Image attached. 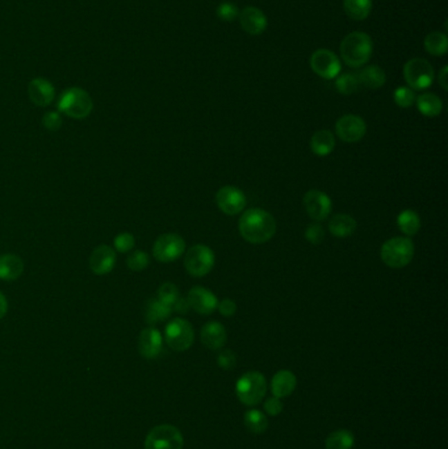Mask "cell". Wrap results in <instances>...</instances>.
<instances>
[{"instance_id": "obj_1", "label": "cell", "mask_w": 448, "mask_h": 449, "mask_svg": "<svg viewBox=\"0 0 448 449\" xmlns=\"http://www.w3.org/2000/svg\"><path fill=\"white\" fill-rule=\"evenodd\" d=\"M242 238L252 245L268 242L277 233V221L271 213L261 208H251L245 211L238 224Z\"/></svg>"}, {"instance_id": "obj_2", "label": "cell", "mask_w": 448, "mask_h": 449, "mask_svg": "<svg viewBox=\"0 0 448 449\" xmlns=\"http://www.w3.org/2000/svg\"><path fill=\"white\" fill-rule=\"evenodd\" d=\"M373 42L367 33L353 32L347 35L341 42V57L343 62L348 67H357L366 65L372 55Z\"/></svg>"}, {"instance_id": "obj_3", "label": "cell", "mask_w": 448, "mask_h": 449, "mask_svg": "<svg viewBox=\"0 0 448 449\" xmlns=\"http://www.w3.org/2000/svg\"><path fill=\"white\" fill-rule=\"evenodd\" d=\"M57 108L67 117L83 120L88 117L93 112V99L87 91L80 87H71L61 95Z\"/></svg>"}, {"instance_id": "obj_4", "label": "cell", "mask_w": 448, "mask_h": 449, "mask_svg": "<svg viewBox=\"0 0 448 449\" xmlns=\"http://www.w3.org/2000/svg\"><path fill=\"white\" fill-rule=\"evenodd\" d=\"M416 247L411 239L408 237H395L389 239L382 245L380 256L382 263L389 268L400 269L410 265L414 258Z\"/></svg>"}, {"instance_id": "obj_5", "label": "cell", "mask_w": 448, "mask_h": 449, "mask_svg": "<svg viewBox=\"0 0 448 449\" xmlns=\"http://www.w3.org/2000/svg\"><path fill=\"white\" fill-rule=\"evenodd\" d=\"M267 393V380L261 372H248L236 383L238 399L246 406H256Z\"/></svg>"}, {"instance_id": "obj_6", "label": "cell", "mask_w": 448, "mask_h": 449, "mask_svg": "<svg viewBox=\"0 0 448 449\" xmlns=\"http://www.w3.org/2000/svg\"><path fill=\"white\" fill-rule=\"evenodd\" d=\"M214 263V252L205 245H195L185 254V269L194 278H203L208 275L213 269Z\"/></svg>"}, {"instance_id": "obj_7", "label": "cell", "mask_w": 448, "mask_h": 449, "mask_svg": "<svg viewBox=\"0 0 448 449\" xmlns=\"http://www.w3.org/2000/svg\"><path fill=\"white\" fill-rule=\"evenodd\" d=\"M165 341L176 352H185L191 348L195 341L192 325L183 318H175L167 323L165 330Z\"/></svg>"}, {"instance_id": "obj_8", "label": "cell", "mask_w": 448, "mask_h": 449, "mask_svg": "<svg viewBox=\"0 0 448 449\" xmlns=\"http://www.w3.org/2000/svg\"><path fill=\"white\" fill-rule=\"evenodd\" d=\"M185 439L182 432L171 424L154 427L145 440V449H183Z\"/></svg>"}, {"instance_id": "obj_9", "label": "cell", "mask_w": 448, "mask_h": 449, "mask_svg": "<svg viewBox=\"0 0 448 449\" xmlns=\"http://www.w3.org/2000/svg\"><path fill=\"white\" fill-rule=\"evenodd\" d=\"M434 68L423 58H413L404 66V78L413 91H423L434 82Z\"/></svg>"}, {"instance_id": "obj_10", "label": "cell", "mask_w": 448, "mask_h": 449, "mask_svg": "<svg viewBox=\"0 0 448 449\" xmlns=\"http://www.w3.org/2000/svg\"><path fill=\"white\" fill-rule=\"evenodd\" d=\"M185 251V239L174 233L160 236L153 246L154 258L162 263H171L178 260Z\"/></svg>"}, {"instance_id": "obj_11", "label": "cell", "mask_w": 448, "mask_h": 449, "mask_svg": "<svg viewBox=\"0 0 448 449\" xmlns=\"http://www.w3.org/2000/svg\"><path fill=\"white\" fill-rule=\"evenodd\" d=\"M310 67L318 77L324 79H334L341 73L339 58L328 49H318L310 57Z\"/></svg>"}, {"instance_id": "obj_12", "label": "cell", "mask_w": 448, "mask_h": 449, "mask_svg": "<svg viewBox=\"0 0 448 449\" xmlns=\"http://www.w3.org/2000/svg\"><path fill=\"white\" fill-rule=\"evenodd\" d=\"M246 196L245 193L233 185L223 187L216 193V204L220 211L227 216H236L245 209L246 207Z\"/></svg>"}, {"instance_id": "obj_13", "label": "cell", "mask_w": 448, "mask_h": 449, "mask_svg": "<svg viewBox=\"0 0 448 449\" xmlns=\"http://www.w3.org/2000/svg\"><path fill=\"white\" fill-rule=\"evenodd\" d=\"M304 207L308 216L317 222L326 220L331 213V198L322 191L310 189L304 196Z\"/></svg>"}, {"instance_id": "obj_14", "label": "cell", "mask_w": 448, "mask_h": 449, "mask_svg": "<svg viewBox=\"0 0 448 449\" xmlns=\"http://www.w3.org/2000/svg\"><path fill=\"white\" fill-rule=\"evenodd\" d=\"M335 131L343 142H359L367 133V124L360 116L346 115L337 121Z\"/></svg>"}, {"instance_id": "obj_15", "label": "cell", "mask_w": 448, "mask_h": 449, "mask_svg": "<svg viewBox=\"0 0 448 449\" xmlns=\"http://www.w3.org/2000/svg\"><path fill=\"white\" fill-rule=\"evenodd\" d=\"M187 301L189 307L201 316H209L217 309V297L204 287H194L188 292Z\"/></svg>"}, {"instance_id": "obj_16", "label": "cell", "mask_w": 448, "mask_h": 449, "mask_svg": "<svg viewBox=\"0 0 448 449\" xmlns=\"http://www.w3.org/2000/svg\"><path fill=\"white\" fill-rule=\"evenodd\" d=\"M116 265V252L106 245L99 246L93 250L90 258V268L95 275L103 276L109 274Z\"/></svg>"}, {"instance_id": "obj_17", "label": "cell", "mask_w": 448, "mask_h": 449, "mask_svg": "<svg viewBox=\"0 0 448 449\" xmlns=\"http://www.w3.org/2000/svg\"><path fill=\"white\" fill-rule=\"evenodd\" d=\"M163 338L162 334L154 327H147L141 331L138 338V351L145 359H156L162 352Z\"/></svg>"}, {"instance_id": "obj_18", "label": "cell", "mask_w": 448, "mask_h": 449, "mask_svg": "<svg viewBox=\"0 0 448 449\" xmlns=\"http://www.w3.org/2000/svg\"><path fill=\"white\" fill-rule=\"evenodd\" d=\"M28 95L33 104L37 106H48L53 103L55 90L49 80L36 78L29 83Z\"/></svg>"}, {"instance_id": "obj_19", "label": "cell", "mask_w": 448, "mask_h": 449, "mask_svg": "<svg viewBox=\"0 0 448 449\" xmlns=\"http://www.w3.org/2000/svg\"><path fill=\"white\" fill-rule=\"evenodd\" d=\"M239 21L243 30L249 35L256 36L263 33L267 28L265 15L256 7H246L239 14Z\"/></svg>"}, {"instance_id": "obj_20", "label": "cell", "mask_w": 448, "mask_h": 449, "mask_svg": "<svg viewBox=\"0 0 448 449\" xmlns=\"http://www.w3.org/2000/svg\"><path fill=\"white\" fill-rule=\"evenodd\" d=\"M200 338L207 348L217 351L224 347L227 334L225 330L224 325H221L220 322H208L207 325L203 326Z\"/></svg>"}, {"instance_id": "obj_21", "label": "cell", "mask_w": 448, "mask_h": 449, "mask_svg": "<svg viewBox=\"0 0 448 449\" xmlns=\"http://www.w3.org/2000/svg\"><path fill=\"white\" fill-rule=\"evenodd\" d=\"M296 385H297V379L293 372L287 370H279L272 377L271 392L274 397L286 398L295 392Z\"/></svg>"}, {"instance_id": "obj_22", "label": "cell", "mask_w": 448, "mask_h": 449, "mask_svg": "<svg viewBox=\"0 0 448 449\" xmlns=\"http://www.w3.org/2000/svg\"><path fill=\"white\" fill-rule=\"evenodd\" d=\"M24 272V262L15 254H4L0 256V278L4 281L17 280Z\"/></svg>"}, {"instance_id": "obj_23", "label": "cell", "mask_w": 448, "mask_h": 449, "mask_svg": "<svg viewBox=\"0 0 448 449\" xmlns=\"http://www.w3.org/2000/svg\"><path fill=\"white\" fill-rule=\"evenodd\" d=\"M330 233L337 238H347L356 230V221L348 214H335L329 222Z\"/></svg>"}, {"instance_id": "obj_24", "label": "cell", "mask_w": 448, "mask_h": 449, "mask_svg": "<svg viewBox=\"0 0 448 449\" xmlns=\"http://www.w3.org/2000/svg\"><path fill=\"white\" fill-rule=\"evenodd\" d=\"M360 86L367 87L369 90H376L384 86L386 77L382 67L367 66L356 73Z\"/></svg>"}, {"instance_id": "obj_25", "label": "cell", "mask_w": 448, "mask_h": 449, "mask_svg": "<svg viewBox=\"0 0 448 449\" xmlns=\"http://www.w3.org/2000/svg\"><path fill=\"white\" fill-rule=\"evenodd\" d=\"M335 149V138L329 131H317L310 140V150L318 157H326Z\"/></svg>"}, {"instance_id": "obj_26", "label": "cell", "mask_w": 448, "mask_h": 449, "mask_svg": "<svg viewBox=\"0 0 448 449\" xmlns=\"http://www.w3.org/2000/svg\"><path fill=\"white\" fill-rule=\"evenodd\" d=\"M416 102H417L418 111L426 117H436L440 115L443 109V103L440 97L436 96L435 93H422L416 99Z\"/></svg>"}, {"instance_id": "obj_27", "label": "cell", "mask_w": 448, "mask_h": 449, "mask_svg": "<svg viewBox=\"0 0 448 449\" xmlns=\"http://www.w3.org/2000/svg\"><path fill=\"white\" fill-rule=\"evenodd\" d=\"M172 307L158 298L150 300L145 309V319L149 325H156L162 321H166L167 318L171 316Z\"/></svg>"}, {"instance_id": "obj_28", "label": "cell", "mask_w": 448, "mask_h": 449, "mask_svg": "<svg viewBox=\"0 0 448 449\" xmlns=\"http://www.w3.org/2000/svg\"><path fill=\"white\" fill-rule=\"evenodd\" d=\"M397 224L398 229L405 234V236H416L420 229H421V218L418 216L417 211H411V209H407L402 211L398 217H397Z\"/></svg>"}, {"instance_id": "obj_29", "label": "cell", "mask_w": 448, "mask_h": 449, "mask_svg": "<svg viewBox=\"0 0 448 449\" xmlns=\"http://www.w3.org/2000/svg\"><path fill=\"white\" fill-rule=\"evenodd\" d=\"M343 8L350 19L362 21L371 14L372 0H344Z\"/></svg>"}, {"instance_id": "obj_30", "label": "cell", "mask_w": 448, "mask_h": 449, "mask_svg": "<svg viewBox=\"0 0 448 449\" xmlns=\"http://www.w3.org/2000/svg\"><path fill=\"white\" fill-rule=\"evenodd\" d=\"M424 49L431 55H445L447 53L448 39L447 36L442 32H431L424 39Z\"/></svg>"}, {"instance_id": "obj_31", "label": "cell", "mask_w": 448, "mask_h": 449, "mask_svg": "<svg viewBox=\"0 0 448 449\" xmlns=\"http://www.w3.org/2000/svg\"><path fill=\"white\" fill-rule=\"evenodd\" d=\"M245 426L252 434H263L268 427V419L262 411L251 409L245 412Z\"/></svg>"}, {"instance_id": "obj_32", "label": "cell", "mask_w": 448, "mask_h": 449, "mask_svg": "<svg viewBox=\"0 0 448 449\" xmlns=\"http://www.w3.org/2000/svg\"><path fill=\"white\" fill-rule=\"evenodd\" d=\"M355 444V437L347 430L331 432L326 439V449H351Z\"/></svg>"}, {"instance_id": "obj_33", "label": "cell", "mask_w": 448, "mask_h": 449, "mask_svg": "<svg viewBox=\"0 0 448 449\" xmlns=\"http://www.w3.org/2000/svg\"><path fill=\"white\" fill-rule=\"evenodd\" d=\"M335 87L338 90V93H342V95H351V93H355L356 91H359V88L362 87L359 80H357V77H356V73H344L342 75L338 77V79L335 82Z\"/></svg>"}, {"instance_id": "obj_34", "label": "cell", "mask_w": 448, "mask_h": 449, "mask_svg": "<svg viewBox=\"0 0 448 449\" xmlns=\"http://www.w3.org/2000/svg\"><path fill=\"white\" fill-rule=\"evenodd\" d=\"M395 103L401 108H410L416 103V93L410 87H398L393 93Z\"/></svg>"}, {"instance_id": "obj_35", "label": "cell", "mask_w": 448, "mask_h": 449, "mask_svg": "<svg viewBox=\"0 0 448 449\" xmlns=\"http://www.w3.org/2000/svg\"><path fill=\"white\" fill-rule=\"evenodd\" d=\"M179 291L178 287L172 283H165L160 285L158 289V300L165 303V304L171 306L175 304V301L179 298Z\"/></svg>"}, {"instance_id": "obj_36", "label": "cell", "mask_w": 448, "mask_h": 449, "mask_svg": "<svg viewBox=\"0 0 448 449\" xmlns=\"http://www.w3.org/2000/svg\"><path fill=\"white\" fill-rule=\"evenodd\" d=\"M150 263L149 260V255L144 251H134L132 255L127 259V265L129 269L140 272L144 271L147 268V265Z\"/></svg>"}, {"instance_id": "obj_37", "label": "cell", "mask_w": 448, "mask_h": 449, "mask_svg": "<svg viewBox=\"0 0 448 449\" xmlns=\"http://www.w3.org/2000/svg\"><path fill=\"white\" fill-rule=\"evenodd\" d=\"M134 245L136 239L131 233H121L113 240V246L119 252H129L133 250Z\"/></svg>"}, {"instance_id": "obj_38", "label": "cell", "mask_w": 448, "mask_h": 449, "mask_svg": "<svg viewBox=\"0 0 448 449\" xmlns=\"http://www.w3.org/2000/svg\"><path fill=\"white\" fill-rule=\"evenodd\" d=\"M305 238L312 243V245H319L324 238H325V230L321 224L316 222V224H309L308 229L305 230Z\"/></svg>"}, {"instance_id": "obj_39", "label": "cell", "mask_w": 448, "mask_h": 449, "mask_svg": "<svg viewBox=\"0 0 448 449\" xmlns=\"http://www.w3.org/2000/svg\"><path fill=\"white\" fill-rule=\"evenodd\" d=\"M217 16L223 21H234L238 16H239V12H238V8L234 4H232V3H223L217 8Z\"/></svg>"}, {"instance_id": "obj_40", "label": "cell", "mask_w": 448, "mask_h": 449, "mask_svg": "<svg viewBox=\"0 0 448 449\" xmlns=\"http://www.w3.org/2000/svg\"><path fill=\"white\" fill-rule=\"evenodd\" d=\"M42 125L49 131V132H57L62 126V117L58 112H48L42 117Z\"/></svg>"}, {"instance_id": "obj_41", "label": "cell", "mask_w": 448, "mask_h": 449, "mask_svg": "<svg viewBox=\"0 0 448 449\" xmlns=\"http://www.w3.org/2000/svg\"><path fill=\"white\" fill-rule=\"evenodd\" d=\"M236 355L230 351V350H225V351H221L218 354V357H217V363L218 365L223 368L224 370H230L234 368L236 365Z\"/></svg>"}, {"instance_id": "obj_42", "label": "cell", "mask_w": 448, "mask_h": 449, "mask_svg": "<svg viewBox=\"0 0 448 449\" xmlns=\"http://www.w3.org/2000/svg\"><path fill=\"white\" fill-rule=\"evenodd\" d=\"M283 402L280 401V398L277 397H271L264 402V410L267 414H270L271 417H277L281 411H283Z\"/></svg>"}, {"instance_id": "obj_43", "label": "cell", "mask_w": 448, "mask_h": 449, "mask_svg": "<svg viewBox=\"0 0 448 449\" xmlns=\"http://www.w3.org/2000/svg\"><path fill=\"white\" fill-rule=\"evenodd\" d=\"M217 309L224 317H232L237 312V304L230 298H225L221 303H218Z\"/></svg>"}, {"instance_id": "obj_44", "label": "cell", "mask_w": 448, "mask_h": 449, "mask_svg": "<svg viewBox=\"0 0 448 449\" xmlns=\"http://www.w3.org/2000/svg\"><path fill=\"white\" fill-rule=\"evenodd\" d=\"M188 309H189V304H188L187 298H182V297H179L175 301V304L172 305V310H175L178 313H187Z\"/></svg>"}, {"instance_id": "obj_45", "label": "cell", "mask_w": 448, "mask_h": 449, "mask_svg": "<svg viewBox=\"0 0 448 449\" xmlns=\"http://www.w3.org/2000/svg\"><path fill=\"white\" fill-rule=\"evenodd\" d=\"M448 67L445 66L442 68V71L439 73V77H438V80H439V84L442 86V88L446 91L447 90V73Z\"/></svg>"}, {"instance_id": "obj_46", "label": "cell", "mask_w": 448, "mask_h": 449, "mask_svg": "<svg viewBox=\"0 0 448 449\" xmlns=\"http://www.w3.org/2000/svg\"><path fill=\"white\" fill-rule=\"evenodd\" d=\"M8 312V303H7V298L4 297V294L0 292V319L4 317Z\"/></svg>"}]
</instances>
